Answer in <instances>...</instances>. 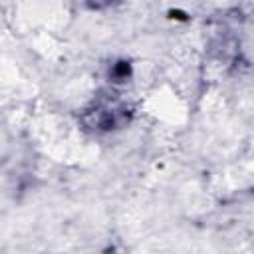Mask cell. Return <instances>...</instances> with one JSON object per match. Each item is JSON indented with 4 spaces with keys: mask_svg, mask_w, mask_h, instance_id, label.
<instances>
[{
    "mask_svg": "<svg viewBox=\"0 0 254 254\" xmlns=\"http://www.w3.org/2000/svg\"><path fill=\"white\" fill-rule=\"evenodd\" d=\"M127 117H129V111L121 99L101 95L91 103V107L85 109L83 121L87 127L95 131H111L121 127L127 121Z\"/></svg>",
    "mask_w": 254,
    "mask_h": 254,
    "instance_id": "1",
    "label": "cell"
}]
</instances>
